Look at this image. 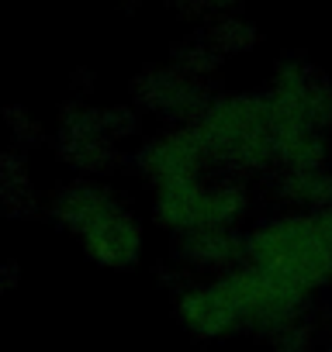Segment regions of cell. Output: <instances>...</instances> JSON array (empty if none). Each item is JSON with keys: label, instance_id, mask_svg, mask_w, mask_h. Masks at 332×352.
Segmentation results:
<instances>
[{"label": "cell", "instance_id": "cell-10", "mask_svg": "<svg viewBox=\"0 0 332 352\" xmlns=\"http://www.w3.org/2000/svg\"><path fill=\"white\" fill-rule=\"evenodd\" d=\"M177 256L184 266L201 273H229L246 263V232L239 228H201L177 239Z\"/></svg>", "mask_w": 332, "mask_h": 352}, {"label": "cell", "instance_id": "cell-3", "mask_svg": "<svg viewBox=\"0 0 332 352\" xmlns=\"http://www.w3.org/2000/svg\"><path fill=\"white\" fill-rule=\"evenodd\" d=\"M249 214V190L236 176L225 180H191L152 190V218L177 239L201 228H239Z\"/></svg>", "mask_w": 332, "mask_h": 352}, {"label": "cell", "instance_id": "cell-4", "mask_svg": "<svg viewBox=\"0 0 332 352\" xmlns=\"http://www.w3.org/2000/svg\"><path fill=\"white\" fill-rule=\"evenodd\" d=\"M218 280L229 290V297L242 318V328H249L263 338H273L277 331L304 321L308 294L253 263H242V266L222 273Z\"/></svg>", "mask_w": 332, "mask_h": 352}, {"label": "cell", "instance_id": "cell-8", "mask_svg": "<svg viewBox=\"0 0 332 352\" xmlns=\"http://www.w3.org/2000/svg\"><path fill=\"white\" fill-rule=\"evenodd\" d=\"M59 155L87 180H94L97 173H104L107 166H114V138L104 131L101 114L94 111H76L63 118L59 128Z\"/></svg>", "mask_w": 332, "mask_h": 352}, {"label": "cell", "instance_id": "cell-7", "mask_svg": "<svg viewBox=\"0 0 332 352\" xmlns=\"http://www.w3.org/2000/svg\"><path fill=\"white\" fill-rule=\"evenodd\" d=\"M80 245L90 256V263H97L104 270H128V266H135L142 259L145 235H142V225L135 221V214L121 201H114L80 235Z\"/></svg>", "mask_w": 332, "mask_h": 352}, {"label": "cell", "instance_id": "cell-12", "mask_svg": "<svg viewBox=\"0 0 332 352\" xmlns=\"http://www.w3.org/2000/svg\"><path fill=\"white\" fill-rule=\"evenodd\" d=\"M270 190L284 211L318 214L332 208V169H277Z\"/></svg>", "mask_w": 332, "mask_h": 352}, {"label": "cell", "instance_id": "cell-5", "mask_svg": "<svg viewBox=\"0 0 332 352\" xmlns=\"http://www.w3.org/2000/svg\"><path fill=\"white\" fill-rule=\"evenodd\" d=\"M211 162L215 159H211L198 124H174V128L152 135L149 142H142L135 152V169L149 180L152 190L201 180Z\"/></svg>", "mask_w": 332, "mask_h": 352}, {"label": "cell", "instance_id": "cell-15", "mask_svg": "<svg viewBox=\"0 0 332 352\" xmlns=\"http://www.w3.org/2000/svg\"><path fill=\"white\" fill-rule=\"evenodd\" d=\"M101 121H104V131H107L114 142H121V138H132V135L138 131V118H135V111H128V107L104 111V114H101Z\"/></svg>", "mask_w": 332, "mask_h": 352}, {"label": "cell", "instance_id": "cell-13", "mask_svg": "<svg viewBox=\"0 0 332 352\" xmlns=\"http://www.w3.org/2000/svg\"><path fill=\"white\" fill-rule=\"evenodd\" d=\"M277 169H329V138L311 128H277Z\"/></svg>", "mask_w": 332, "mask_h": 352}, {"label": "cell", "instance_id": "cell-14", "mask_svg": "<svg viewBox=\"0 0 332 352\" xmlns=\"http://www.w3.org/2000/svg\"><path fill=\"white\" fill-rule=\"evenodd\" d=\"M308 349H311V328L304 321H298L270 338V352H308Z\"/></svg>", "mask_w": 332, "mask_h": 352}, {"label": "cell", "instance_id": "cell-16", "mask_svg": "<svg viewBox=\"0 0 332 352\" xmlns=\"http://www.w3.org/2000/svg\"><path fill=\"white\" fill-rule=\"evenodd\" d=\"M315 218V225H318V232H322V239L329 242V249H332V208H325V211H318V214H311Z\"/></svg>", "mask_w": 332, "mask_h": 352}, {"label": "cell", "instance_id": "cell-9", "mask_svg": "<svg viewBox=\"0 0 332 352\" xmlns=\"http://www.w3.org/2000/svg\"><path fill=\"white\" fill-rule=\"evenodd\" d=\"M135 94L149 111H156L159 118H170L177 124H198L211 104L208 94L194 80L177 76V73H149L135 87Z\"/></svg>", "mask_w": 332, "mask_h": 352}, {"label": "cell", "instance_id": "cell-2", "mask_svg": "<svg viewBox=\"0 0 332 352\" xmlns=\"http://www.w3.org/2000/svg\"><path fill=\"white\" fill-rule=\"evenodd\" d=\"M198 131L218 166L239 176L270 173L277 166L273 124L267 94H229L215 97L198 121Z\"/></svg>", "mask_w": 332, "mask_h": 352}, {"label": "cell", "instance_id": "cell-1", "mask_svg": "<svg viewBox=\"0 0 332 352\" xmlns=\"http://www.w3.org/2000/svg\"><path fill=\"white\" fill-rule=\"evenodd\" d=\"M246 263L301 287L308 297L332 283V249L311 214L280 211L246 232Z\"/></svg>", "mask_w": 332, "mask_h": 352}, {"label": "cell", "instance_id": "cell-11", "mask_svg": "<svg viewBox=\"0 0 332 352\" xmlns=\"http://www.w3.org/2000/svg\"><path fill=\"white\" fill-rule=\"evenodd\" d=\"M118 197L104 187V184H97V180H87V176H80V180H73V184H66L56 197H52V204H49V214H52V221L59 225V228H66L70 235H83L111 204H114Z\"/></svg>", "mask_w": 332, "mask_h": 352}, {"label": "cell", "instance_id": "cell-6", "mask_svg": "<svg viewBox=\"0 0 332 352\" xmlns=\"http://www.w3.org/2000/svg\"><path fill=\"white\" fill-rule=\"evenodd\" d=\"M174 311H177V321L194 338H205V342H218V338L242 331V318L218 276L184 283L174 294Z\"/></svg>", "mask_w": 332, "mask_h": 352}, {"label": "cell", "instance_id": "cell-17", "mask_svg": "<svg viewBox=\"0 0 332 352\" xmlns=\"http://www.w3.org/2000/svg\"><path fill=\"white\" fill-rule=\"evenodd\" d=\"M329 352H332V331H329Z\"/></svg>", "mask_w": 332, "mask_h": 352}]
</instances>
